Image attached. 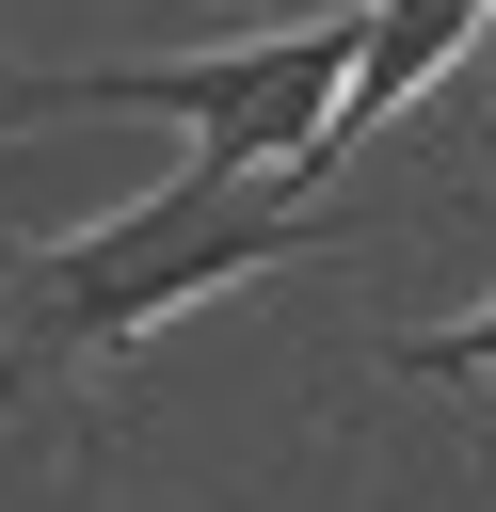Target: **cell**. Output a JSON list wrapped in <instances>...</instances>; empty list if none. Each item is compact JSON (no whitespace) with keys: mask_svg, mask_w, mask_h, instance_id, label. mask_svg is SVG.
Instances as JSON below:
<instances>
[{"mask_svg":"<svg viewBox=\"0 0 496 512\" xmlns=\"http://www.w3.org/2000/svg\"><path fill=\"white\" fill-rule=\"evenodd\" d=\"M320 240V176H272V160H176L128 224L96 240H0V400L16 384H64L96 352H128L144 320L208 304L224 272H272Z\"/></svg>","mask_w":496,"mask_h":512,"instance_id":"1","label":"cell"},{"mask_svg":"<svg viewBox=\"0 0 496 512\" xmlns=\"http://www.w3.org/2000/svg\"><path fill=\"white\" fill-rule=\"evenodd\" d=\"M352 80V16H304L272 48H208V64H80V80H0V128L16 112H160V128H208V160H272V176H320V112Z\"/></svg>","mask_w":496,"mask_h":512,"instance_id":"2","label":"cell"},{"mask_svg":"<svg viewBox=\"0 0 496 512\" xmlns=\"http://www.w3.org/2000/svg\"><path fill=\"white\" fill-rule=\"evenodd\" d=\"M480 16H496V0H368V16H352V80H336V112H320V160H336V144H384L400 96L480 48Z\"/></svg>","mask_w":496,"mask_h":512,"instance_id":"3","label":"cell"},{"mask_svg":"<svg viewBox=\"0 0 496 512\" xmlns=\"http://www.w3.org/2000/svg\"><path fill=\"white\" fill-rule=\"evenodd\" d=\"M400 368H416V384H496V304L448 320V336H400Z\"/></svg>","mask_w":496,"mask_h":512,"instance_id":"4","label":"cell"}]
</instances>
